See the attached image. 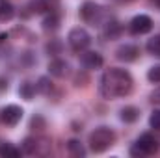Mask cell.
I'll return each instance as SVG.
<instances>
[{"instance_id":"9c48e42d","label":"cell","mask_w":160,"mask_h":158,"mask_svg":"<svg viewBox=\"0 0 160 158\" xmlns=\"http://www.w3.org/2000/svg\"><path fill=\"white\" fill-rule=\"evenodd\" d=\"M80 54H82V56H80V63H82L84 69H89V71L101 69L102 63H104V58H102L99 52H95V50H84V52H80Z\"/></svg>"},{"instance_id":"4316f807","label":"cell","mask_w":160,"mask_h":158,"mask_svg":"<svg viewBox=\"0 0 160 158\" xmlns=\"http://www.w3.org/2000/svg\"><path fill=\"white\" fill-rule=\"evenodd\" d=\"M22 62L30 67V65H34V63H36V58L32 56V52H24V54H22Z\"/></svg>"},{"instance_id":"d4e9b609","label":"cell","mask_w":160,"mask_h":158,"mask_svg":"<svg viewBox=\"0 0 160 158\" xmlns=\"http://www.w3.org/2000/svg\"><path fill=\"white\" fill-rule=\"evenodd\" d=\"M149 126L155 128V130H160V110H153L151 116H149Z\"/></svg>"},{"instance_id":"3957f363","label":"cell","mask_w":160,"mask_h":158,"mask_svg":"<svg viewBox=\"0 0 160 158\" xmlns=\"http://www.w3.org/2000/svg\"><path fill=\"white\" fill-rule=\"evenodd\" d=\"M158 149H160V141L153 136V134L145 132V134H142V136L136 140V143L130 147V155H132V156H149V155L158 153Z\"/></svg>"},{"instance_id":"cb8c5ba5","label":"cell","mask_w":160,"mask_h":158,"mask_svg":"<svg viewBox=\"0 0 160 158\" xmlns=\"http://www.w3.org/2000/svg\"><path fill=\"white\" fill-rule=\"evenodd\" d=\"M147 80L151 84H160V65H153L147 71Z\"/></svg>"},{"instance_id":"ba28073f","label":"cell","mask_w":160,"mask_h":158,"mask_svg":"<svg viewBox=\"0 0 160 158\" xmlns=\"http://www.w3.org/2000/svg\"><path fill=\"white\" fill-rule=\"evenodd\" d=\"M116 58L119 62H125V63H132L140 58V48L132 43H125V45H119L116 48Z\"/></svg>"},{"instance_id":"f546056e","label":"cell","mask_w":160,"mask_h":158,"mask_svg":"<svg viewBox=\"0 0 160 158\" xmlns=\"http://www.w3.org/2000/svg\"><path fill=\"white\" fill-rule=\"evenodd\" d=\"M151 2H153V4H155L157 7H160V0H151Z\"/></svg>"},{"instance_id":"4fadbf2b","label":"cell","mask_w":160,"mask_h":158,"mask_svg":"<svg viewBox=\"0 0 160 158\" xmlns=\"http://www.w3.org/2000/svg\"><path fill=\"white\" fill-rule=\"evenodd\" d=\"M15 17V6L9 0H0V22H9Z\"/></svg>"},{"instance_id":"277c9868","label":"cell","mask_w":160,"mask_h":158,"mask_svg":"<svg viewBox=\"0 0 160 158\" xmlns=\"http://www.w3.org/2000/svg\"><path fill=\"white\" fill-rule=\"evenodd\" d=\"M67 43H69V47L75 50V52H84L89 45H91V36H89V32L86 30V28H73L71 32H69V36H67Z\"/></svg>"},{"instance_id":"7a4b0ae2","label":"cell","mask_w":160,"mask_h":158,"mask_svg":"<svg viewBox=\"0 0 160 158\" xmlns=\"http://www.w3.org/2000/svg\"><path fill=\"white\" fill-rule=\"evenodd\" d=\"M116 143V132L110 126H99L89 134V149L93 153H104Z\"/></svg>"},{"instance_id":"f1b7e54d","label":"cell","mask_w":160,"mask_h":158,"mask_svg":"<svg viewBox=\"0 0 160 158\" xmlns=\"http://www.w3.org/2000/svg\"><path fill=\"white\" fill-rule=\"evenodd\" d=\"M151 101H153L155 104H160V87H157V89L151 93Z\"/></svg>"},{"instance_id":"ac0fdd59","label":"cell","mask_w":160,"mask_h":158,"mask_svg":"<svg viewBox=\"0 0 160 158\" xmlns=\"http://www.w3.org/2000/svg\"><path fill=\"white\" fill-rule=\"evenodd\" d=\"M21 155H22V151L13 147L9 141H0V156L2 158H17Z\"/></svg>"},{"instance_id":"5b68a950","label":"cell","mask_w":160,"mask_h":158,"mask_svg":"<svg viewBox=\"0 0 160 158\" xmlns=\"http://www.w3.org/2000/svg\"><path fill=\"white\" fill-rule=\"evenodd\" d=\"M80 19L84 21V22H88V24H97L99 26V21H101V17H102V7L99 6V4H95V2H91V0H88V2H84L82 6H80Z\"/></svg>"},{"instance_id":"5bb4252c","label":"cell","mask_w":160,"mask_h":158,"mask_svg":"<svg viewBox=\"0 0 160 158\" xmlns=\"http://www.w3.org/2000/svg\"><path fill=\"white\" fill-rule=\"evenodd\" d=\"M39 140L38 138H32V136H28V138H24L22 140V145H21V151H22V155H36V153H39Z\"/></svg>"},{"instance_id":"ffe728a7","label":"cell","mask_w":160,"mask_h":158,"mask_svg":"<svg viewBox=\"0 0 160 158\" xmlns=\"http://www.w3.org/2000/svg\"><path fill=\"white\" fill-rule=\"evenodd\" d=\"M36 91L41 93V95H48L52 91V80L48 77H39L38 82H36Z\"/></svg>"},{"instance_id":"6da1fadb","label":"cell","mask_w":160,"mask_h":158,"mask_svg":"<svg viewBox=\"0 0 160 158\" xmlns=\"http://www.w3.org/2000/svg\"><path fill=\"white\" fill-rule=\"evenodd\" d=\"M132 86L134 80L127 69L112 67L104 71L99 80V93L104 99H119V97H127L132 91Z\"/></svg>"},{"instance_id":"8fae6325","label":"cell","mask_w":160,"mask_h":158,"mask_svg":"<svg viewBox=\"0 0 160 158\" xmlns=\"http://www.w3.org/2000/svg\"><path fill=\"white\" fill-rule=\"evenodd\" d=\"M121 32H123L121 24L118 21H114V19H110V21H106V22L102 24V36H104L106 39H118L121 36Z\"/></svg>"},{"instance_id":"9a60e30c","label":"cell","mask_w":160,"mask_h":158,"mask_svg":"<svg viewBox=\"0 0 160 158\" xmlns=\"http://www.w3.org/2000/svg\"><path fill=\"white\" fill-rule=\"evenodd\" d=\"M119 117L123 123H128V125L130 123H136L140 119V110L136 106H125V108H121Z\"/></svg>"},{"instance_id":"484cf974","label":"cell","mask_w":160,"mask_h":158,"mask_svg":"<svg viewBox=\"0 0 160 158\" xmlns=\"http://www.w3.org/2000/svg\"><path fill=\"white\" fill-rule=\"evenodd\" d=\"M88 82H89V77L84 73V71H80V73H77V77H75V86L77 87H84V86H88Z\"/></svg>"},{"instance_id":"e0dca14e","label":"cell","mask_w":160,"mask_h":158,"mask_svg":"<svg viewBox=\"0 0 160 158\" xmlns=\"http://www.w3.org/2000/svg\"><path fill=\"white\" fill-rule=\"evenodd\" d=\"M36 84H32V82H22L21 86H19V97L21 99H24V101H32L34 97H36Z\"/></svg>"},{"instance_id":"44dd1931","label":"cell","mask_w":160,"mask_h":158,"mask_svg":"<svg viewBox=\"0 0 160 158\" xmlns=\"http://www.w3.org/2000/svg\"><path fill=\"white\" fill-rule=\"evenodd\" d=\"M62 50H63V43L60 39H50L45 45V52L48 56H58V54H62Z\"/></svg>"},{"instance_id":"7402d4cb","label":"cell","mask_w":160,"mask_h":158,"mask_svg":"<svg viewBox=\"0 0 160 158\" xmlns=\"http://www.w3.org/2000/svg\"><path fill=\"white\" fill-rule=\"evenodd\" d=\"M145 48H147V52H149V54H153V56H157V58H160V34H157V36H153L151 39L147 41Z\"/></svg>"},{"instance_id":"83f0119b","label":"cell","mask_w":160,"mask_h":158,"mask_svg":"<svg viewBox=\"0 0 160 158\" xmlns=\"http://www.w3.org/2000/svg\"><path fill=\"white\" fill-rule=\"evenodd\" d=\"M8 87H9V82L6 77H0V93H6L8 91Z\"/></svg>"},{"instance_id":"8992f818","label":"cell","mask_w":160,"mask_h":158,"mask_svg":"<svg viewBox=\"0 0 160 158\" xmlns=\"http://www.w3.org/2000/svg\"><path fill=\"white\" fill-rule=\"evenodd\" d=\"M153 30V19L145 13H140L136 17H132V21L128 22V32L132 36H145Z\"/></svg>"},{"instance_id":"4dcf8cb0","label":"cell","mask_w":160,"mask_h":158,"mask_svg":"<svg viewBox=\"0 0 160 158\" xmlns=\"http://www.w3.org/2000/svg\"><path fill=\"white\" fill-rule=\"evenodd\" d=\"M47 2H48V4H50V7H52V6H54V4H56L58 0H47Z\"/></svg>"},{"instance_id":"30bf717a","label":"cell","mask_w":160,"mask_h":158,"mask_svg":"<svg viewBox=\"0 0 160 158\" xmlns=\"http://www.w3.org/2000/svg\"><path fill=\"white\" fill-rule=\"evenodd\" d=\"M69 69H71L69 62H65L62 58H54L48 63V75L54 77V78H65L69 75Z\"/></svg>"},{"instance_id":"52a82bcc","label":"cell","mask_w":160,"mask_h":158,"mask_svg":"<svg viewBox=\"0 0 160 158\" xmlns=\"http://www.w3.org/2000/svg\"><path fill=\"white\" fill-rule=\"evenodd\" d=\"M22 114H24V110H22L21 106H17V104H8V106H4V110L0 112L2 123H4L6 126H17V125L21 123V119H22Z\"/></svg>"},{"instance_id":"7c38bea8","label":"cell","mask_w":160,"mask_h":158,"mask_svg":"<svg viewBox=\"0 0 160 158\" xmlns=\"http://www.w3.org/2000/svg\"><path fill=\"white\" fill-rule=\"evenodd\" d=\"M60 22H62V17H60V13H56V11H50L45 19H43V22H41V26H43V30L45 32H56L58 28H60Z\"/></svg>"},{"instance_id":"d6986e66","label":"cell","mask_w":160,"mask_h":158,"mask_svg":"<svg viewBox=\"0 0 160 158\" xmlns=\"http://www.w3.org/2000/svg\"><path fill=\"white\" fill-rule=\"evenodd\" d=\"M67 151H69L71 156H75V158L86 156V149H84V145L80 143L78 140H69V141H67Z\"/></svg>"},{"instance_id":"2e32d148","label":"cell","mask_w":160,"mask_h":158,"mask_svg":"<svg viewBox=\"0 0 160 158\" xmlns=\"http://www.w3.org/2000/svg\"><path fill=\"white\" fill-rule=\"evenodd\" d=\"M26 9H30L32 15H41V13H47L50 9V4L47 0H30Z\"/></svg>"},{"instance_id":"603a6c76","label":"cell","mask_w":160,"mask_h":158,"mask_svg":"<svg viewBox=\"0 0 160 158\" xmlns=\"http://www.w3.org/2000/svg\"><path fill=\"white\" fill-rule=\"evenodd\" d=\"M30 128H32V130H38V132H43V130L47 128V121L41 117V116L36 114L34 117L30 119Z\"/></svg>"}]
</instances>
